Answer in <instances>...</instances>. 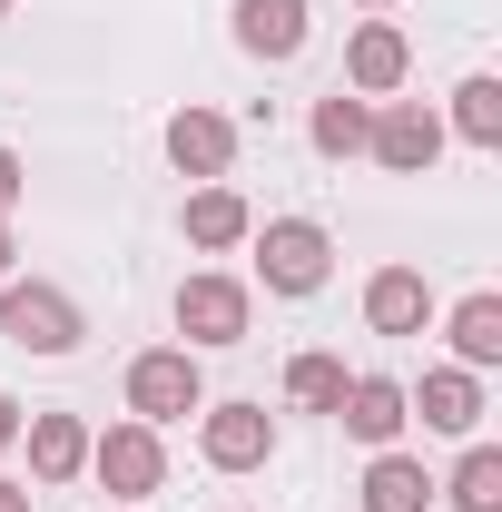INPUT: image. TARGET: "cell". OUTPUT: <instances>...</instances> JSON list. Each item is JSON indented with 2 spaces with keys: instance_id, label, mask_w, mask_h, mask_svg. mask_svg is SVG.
<instances>
[{
  "instance_id": "6da1fadb",
  "label": "cell",
  "mask_w": 502,
  "mask_h": 512,
  "mask_svg": "<svg viewBox=\"0 0 502 512\" xmlns=\"http://www.w3.org/2000/svg\"><path fill=\"white\" fill-rule=\"evenodd\" d=\"M256 237V266H266V286L276 296H315L325 286V266H335V247H325V227L315 217H276V227H247Z\"/></svg>"
},
{
  "instance_id": "7a4b0ae2",
  "label": "cell",
  "mask_w": 502,
  "mask_h": 512,
  "mask_svg": "<svg viewBox=\"0 0 502 512\" xmlns=\"http://www.w3.org/2000/svg\"><path fill=\"white\" fill-rule=\"evenodd\" d=\"M197 404H207V384H197L188 345H158V355L128 365V414H138V424H178V414H197Z\"/></svg>"
},
{
  "instance_id": "3957f363",
  "label": "cell",
  "mask_w": 502,
  "mask_h": 512,
  "mask_svg": "<svg viewBox=\"0 0 502 512\" xmlns=\"http://www.w3.org/2000/svg\"><path fill=\"white\" fill-rule=\"evenodd\" d=\"M0 335L30 345V355H69L79 345V306L60 286H0Z\"/></svg>"
},
{
  "instance_id": "277c9868",
  "label": "cell",
  "mask_w": 502,
  "mask_h": 512,
  "mask_svg": "<svg viewBox=\"0 0 502 512\" xmlns=\"http://www.w3.org/2000/svg\"><path fill=\"white\" fill-rule=\"evenodd\" d=\"M89 463H99V483H109L119 503L158 493V473H168V453H158V424H109V434L89 444Z\"/></svg>"
},
{
  "instance_id": "5b68a950",
  "label": "cell",
  "mask_w": 502,
  "mask_h": 512,
  "mask_svg": "<svg viewBox=\"0 0 502 512\" xmlns=\"http://www.w3.org/2000/svg\"><path fill=\"white\" fill-rule=\"evenodd\" d=\"M178 335L237 345V335H247V286H237V276H188V286H178Z\"/></svg>"
},
{
  "instance_id": "8992f818",
  "label": "cell",
  "mask_w": 502,
  "mask_h": 512,
  "mask_svg": "<svg viewBox=\"0 0 502 512\" xmlns=\"http://www.w3.org/2000/svg\"><path fill=\"white\" fill-rule=\"evenodd\" d=\"M207 463L217 473H256L266 453H276V424H266V404H207Z\"/></svg>"
},
{
  "instance_id": "52a82bcc",
  "label": "cell",
  "mask_w": 502,
  "mask_h": 512,
  "mask_svg": "<svg viewBox=\"0 0 502 512\" xmlns=\"http://www.w3.org/2000/svg\"><path fill=\"white\" fill-rule=\"evenodd\" d=\"M365 148H375L384 168H404V178H414V168H434V158H443V119L404 99V109H384V119L365 128Z\"/></svg>"
},
{
  "instance_id": "ba28073f",
  "label": "cell",
  "mask_w": 502,
  "mask_h": 512,
  "mask_svg": "<svg viewBox=\"0 0 502 512\" xmlns=\"http://www.w3.org/2000/svg\"><path fill=\"white\" fill-rule=\"evenodd\" d=\"M335 424H345V434H355V444H394V434H404V384L394 375H355L345 384V404H335Z\"/></svg>"
},
{
  "instance_id": "9c48e42d",
  "label": "cell",
  "mask_w": 502,
  "mask_h": 512,
  "mask_svg": "<svg viewBox=\"0 0 502 512\" xmlns=\"http://www.w3.org/2000/svg\"><path fill=\"white\" fill-rule=\"evenodd\" d=\"M168 158H178L188 178H227V158H237V128L217 119V109H178V119H168Z\"/></svg>"
},
{
  "instance_id": "30bf717a",
  "label": "cell",
  "mask_w": 502,
  "mask_h": 512,
  "mask_svg": "<svg viewBox=\"0 0 502 512\" xmlns=\"http://www.w3.org/2000/svg\"><path fill=\"white\" fill-rule=\"evenodd\" d=\"M404 69H414L404 30L365 20V30H355V50H345V79H355V99H384V89H404Z\"/></svg>"
},
{
  "instance_id": "8fae6325",
  "label": "cell",
  "mask_w": 502,
  "mask_h": 512,
  "mask_svg": "<svg viewBox=\"0 0 502 512\" xmlns=\"http://www.w3.org/2000/svg\"><path fill=\"white\" fill-rule=\"evenodd\" d=\"M237 40L256 60H296L306 50V0H237Z\"/></svg>"
},
{
  "instance_id": "7c38bea8",
  "label": "cell",
  "mask_w": 502,
  "mask_h": 512,
  "mask_svg": "<svg viewBox=\"0 0 502 512\" xmlns=\"http://www.w3.org/2000/svg\"><path fill=\"white\" fill-rule=\"evenodd\" d=\"M404 414H424L434 434H473L483 424V384L463 375V365L453 375H424V394H404Z\"/></svg>"
},
{
  "instance_id": "4fadbf2b",
  "label": "cell",
  "mask_w": 502,
  "mask_h": 512,
  "mask_svg": "<svg viewBox=\"0 0 502 512\" xmlns=\"http://www.w3.org/2000/svg\"><path fill=\"white\" fill-rule=\"evenodd\" d=\"M20 434H30V473H40V483H69V473L89 463V424H79V414H30Z\"/></svg>"
},
{
  "instance_id": "5bb4252c",
  "label": "cell",
  "mask_w": 502,
  "mask_h": 512,
  "mask_svg": "<svg viewBox=\"0 0 502 512\" xmlns=\"http://www.w3.org/2000/svg\"><path fill=\"white\" fill-rule=\"evenodd\" d=\"M365 316H375L384 335H414V325L434 316V296H424V276H414V266H384L375 286H365Z\"/></svg>"
},
{
  "instance_id": "9a60e30c",
  "label": "cell",
  "mask_w": 502,
  "mask_h": 512,
  "mask_svg": "<svg viewBox=\"0 0 502 512\" xmlns=\"http://www.w3.org/2000/svg\"><path fill=\"white\" fill-rule=\"evenodd\" d=\"M434 503V473L414 463V453H375V473H365V512H424Z\"/></svg>"
},
{
  "instance_id": "2e32d148",
  "label": "cell",
  "mask_w": 502,
  "mask_h": 512,
  "mask_svg": "<svg viewBox=\"0 0 502 512\" xmlns=\"http://www.w3.org/2000/svg\"><path fill=\"white\" fill-rule=\"evenodd\" d=\"M453 355H463V375L502 365V296H463L453 306Z\"/></svg>"
},
{
  "instance_id": "e0dca14e",
  "label": "cell",
  "mask_w": 502,
  "mask_h": 512,
  "mask_svg": "<svg viewBox=\"0 0 502 512\" xmlns=\"http://www.w3.org/2000/svg\"><path fill=\"white\" fill-rule=\"evenodd\" d=\"M256 217H247V197L237 188H197L188 197V247H237Z\"/></svg>"
},
{
  "instance_id": "ac0fdd59",
  "label": "cell",
  "mask_w": 502,
  "mask_h": 512,
  "mask_svg": "<svg viewBox=\"0 0 502 512\" xmlns=\"http://www.w3.org/2000/svg\"><path fill=\"white\" fill-rule=\"evenodd\" d=\"M453 128H463L473 148H502V79H463V89H453Z\"/></svg>"
},
{
  "instance_id": "d6986e66",
  "label": "cell",
  "mask_w": 502,
  "mask_h": 512,
  "mask_svg": "<svg viewBox=\"0 0 502 512\" xmlns=\"http://www.w3.org/2000/svg\"><path fill=\"white\" fill-rule=\"evenodd\" d=\"M443 493H453V512H502V453L473 444V453H463V473H453Z\"/></svg>"
},
{
  "instance_id": "ffe728a7",
  "label": "cell",
  "mask_w": 502,
  "mask_h": 512,
  "mask_svg": "<svg viewBox=\"0 0 502 512\" xmlns=\"http://www.w3.org/2000/svg\"><path fill=\"white\" fill-rule=\"evenodd\" d=\"M365 128H375V109L335 89V99L315 109V148H325V158H355V148H365Z\"/></svg>"
},
{
  "instance_id": "44dd1931",
  "label": "cell",
  "mask_w": 502,
  "mask_h": 512,
  "mask_svg": "<svg viewBox=\"0 0 502 512\" xmlns=\"http://www.w3.org/2000/svg\"><path fill=\"white\" fill-rule=\"evenodd\" d=\"M286 394H296L306 414H335V404H345V365H335V355H296V365H286Z\"/></svg>"
},
{
  "instance_id": "7402d4cb",
  "label": "cell",
  "mask_w": 502,
  "mask_h": 512,
  "mask_svg": "<svg viewBox=\"0 0 502 512\" xmlns=\"http://www.w3.org/2000/svg\"><path fill=\"white\" fill-rule=\"evenodd\" d=\"M20 444V404H10V394H0V453Z\"/></svg>"
},
{
  "instance_id": "603a6c76",
  "label": "cell",
  "mask_w": 502,
  "mask_h": 512,
  "mask_svg": "<svg viewBox=\"0 0 502 512\" xmlns=\"http://www.w3.org/2000/svg\"><path fill=\"white\" fill-rule=\"evenodd\" d=\"M10 197H20V158L0 148V207H10Z\"/></svg>"
},
{
  "instance_id": "cb8c5ba5",
  "label": "cell",
  "mask_w": 502,
  "mask_h": 512,
  "mask_svg": "<svg viewBox=\"0 0 502 512\" xmlns=\"http://www.w3.org/2000/svg\"><path fill=\"white\" fill-rule=\"evenodd\" d=\"M0 512H30V493H20V483H0Z\"/></svg>"
},
{
  "instance_id": "d4e9b609",
  "label": "cell",
  "mask_w": 502,
  "mask_h": 512,
  "mask_svg": "<svg viewBox=\"0 0 502 512\" xmlns=\"http://www.w3.org/2000/svg\"><path fill=\"white\" fill-rule=\"evenodd\" d=\"M0 276H10V227H0Z\"/></svg>"
},
{
  "instance_id": "484cf974",
  "label": "cell",
  "mask_w": 502,
  "mask_h": 512,
  "mask_svg": "<svg viewBox=\"0 0 502 512\" xmlns=\"http://www.w3.org/2000/svg\"><path fill=\"white\" fill-rule=\"evenodd\" d=\"M0 20H10V0H0Z\"/></svg>"
},
{
  "instance_id": "4316f807",
  "label": "cell",
  "mask_w": 502,
  "mask_h": 512,
  "mask_svg": "<svg viewBox=\"0 0 502 512\" xmlns=\"http://www.w3.org/2000/svg\"><path fill=\"white\" fill-rule=\"evenodd\" d=\"M365 10H384V0H365Z\"/></svg>"
}]
</instances>
